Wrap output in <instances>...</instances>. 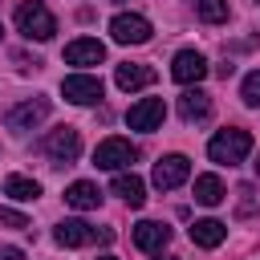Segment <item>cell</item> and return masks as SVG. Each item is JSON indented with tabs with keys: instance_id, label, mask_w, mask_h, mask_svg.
Listing matches in <instances>:
<instances>
[{
	"instance_id": "obj_27",
	"label": "cell",
	"mask_w": 260,
	"mask_h": 260,
	"mask_svg": "<svg viewBox=\"0 0 260 260\" xmlns=\"http://www.w3.org/2000/svg\"><path fill=\"white\" fill-rule=\"evenodd\" d=\"M256 175H260V158H256Z\"/></svg>"
},
{
	"instance_id": "obj_1",
	"label": "cell",
	"mask_w": 260,
	"mask_h": 260,
	"mask_svg": "<svg viewBox=\"0 0 260 260\" xmlns=\"http://www.w3.org/2000/svg\"><path fill=\"white\" fill-rule=\"evenodd\" d=\"M248 150H252V134L240 130V126H228V130H219V134L207 142V158L219 162V167H236V162H244Z\"/></svg>"
},
{
	"instance_id": "obj_30",
	"label": "cell",
	"mask_w": 260,
	"mask_h": 260,
	"mask_svg": "<svg viewBox=\"0 0 260 260\" xmlns=\"http://www.w3.org/2000/svg\"><path fill=\"white\" fill-rule=\"evenodd\" d=\"M0 32H4V28H0Z\"/></svg>"
},
{
	"instance_id": "obj_9",
	"label": "cell",
	"mask_w": 260,
	"mask_h": 260,
	"mask_svg": "<svg viewBox=\"0 0 260 260\" xmlns=\"http://www.w3.org/2000/svg\"><path fill=\"white\" fill-rule=\"evenodd\" d=\"M61 93H65V102H73V106H89V102L102 98V77H93V73H69V77L61 81Z\"/></svg>"
},
{
	"instance_id": "obj_3",
	"label": "cell",
	"mask_w": 260,
	"mask_h": 260,
	"mask_svg": "<svg viewBox=\"0 0 260 260\" xmlns=\"http://www.w3.org/2000/svg\"><path fill=\"white\" fill-rule=\"evenodd\" d=\"M53 240H57L61 248H85V244H93V240H98V244H110L114 232H110V228L98 232V228H89L85 219H61L57 232H53Z\"/></svg>"
},
{
	"instance_id": "obj_18",
	"label": "cell",
	"mask_w": 260,
	"mask_h": 260,
	"mask_svg": "<svg viewBox=\"0 0 260 260\" xmlns=\"http://www.w3.org/2000/svg\"><path fill=\"white\" fill-rule=\"evenodd\" d=\"M114 195H122L130 207H142L146 203V183L138 175H114Z\"/></svg>"
},
{
	"instance_id": "obj_28",
	"label": "cell",
	"mask_w": 260,
	"mask_h": 260,
	"mask_svg": "<svg viewBox=\"0 0 260 260\" xmlns=\"http://www.w3.org/2000/svg\"><path fill=\"white\" fill-rule=\"evenodd\" d=\"M102 260H118V256H102Z\"/></svg>"
},
{
	"instance_id": "obj_25",
	"label": "cell",
	"mask_w": 260,
	"mask_h": 260,
	"mask_svg": "<svg viewBox=\"0 0 260 260\" xmlns=\"http://www.w3.org/2000/svg\"><path fill=\"white\" fill-rule=\"evenodd\" d=\"M0 260H24V252L12 248V244H4V248H0Z\"/></svg>"
},
{
	"instance_id": "obj_14",
	"label": "cell",
	"mask_w": 260,
	"mask_h": 260,
	"mask_svg": "<svg viewBox=\"0 0 260 260\" xmlns=\"http://www.w3.org/2000/svg\"><path fill=\"white\" fill-rule=\"evenodd\" d=\"M114 81H118V89L134 93V89H142V85L154 81V69H150V65H134V61H126V65L114 69Z\"/></svg>"
},
{
	"instance_id": "obj_26",
	"label": "cell",
	"mask_w": 260,
	"mask_h": 260,
	"mask_svg": "<svg viewBox=\"0 0 260 260\" xmlns=\"http://www.w3.org/2000/svg\"><path fill=\"white\" fill-rule=\"evenodd\" d=\"M158 260H179V256H158Z\"/></svg>"
},
{
	"instance_id": "obj_15",
	"label": "cell",
	"mask_w": 260,
	"mask_h": 260,
	"mask_svg": "<svg viewBox=\"0 0 260 260\" xmlns=\"http://www.w3.org/2000/svg\"><path fill=\"white\" fill-rule=\"evenodd\" d=\"M65 203H69L73 211H93V207L102 203V191H98V183L77 179V183H69V187H65Z\"/></svg>"
},
{
	"instance_id": "obj_8",
	"label": "cell",
	"mask_w": 260,
	"mask_h": 260,
	"mask_svg": "<svg viewBox=\"0 0 260 260\" xmlns=\"http://www.w3.org/2000/svg\"><path fill=\"white\" fill-rule=\"evenodd\" d=\"M187 175H191V162H187V154H167V158H158V162H154V175H150V183H154L158 191H175L179 183H187Z\"/></svg>"
},
{
	"instance_id": "obj_11",
	"label": "cell",
	"mask_w": 260,
	"mask_h": 260,
	"mask_svg": "<svg viewBox=\"0 0 260 260\" xmlns=\"http://www.w3.org/2000/svg\"><path fill=\"white\" fill-rule=\"evenodd\" d=\"M45 118H49V102H45V98H28V102H20V106H12V110L4 114L8 130H32V126H41Z\"/></svg>"
},
{
	"instance_id": "obj_23",
	"label": "cell",
	"mask_w": 260,
	"mask_h": 260,
	"mask_svg": "<svg viewBox=\"0 0 260 260\" xmlns=\"http://www.w3.org/2000/svg\"><path fill=\"white\" fill-rule=\"evenodd\" d=\"M0 228H28V219L12 207H0Z\"/></svg>"
},
{
	"instance_id": "obj_10",
	"label": "cell",
	"mask_w": 260,
	"mask_h": 260,
	"mask_svg": "<svg viewBox=\"0 0 260 260\" xmlns=\"http://www.w3.org/2000/svg\"><path fill=\"white\" fill-rule=\"evenodd\" d=\"M162 118H167L162 98H142V102H134V106L126 110V126H130V130H158Z\"/></svg>"
},
{
	"instance_id": "obj_16",
	"label": "cell",
	"mask_w": 260,
	"mask_h": 260,
	"mask_svg": "<svg viewBox=\"0 0 260 260\" xmlns=\"http://www.w3.org/2000/svg\"><path fill=\"white\" fill-rule=\"evenodd\" d=\"M223 236H228V228L219 219H195L191 223V244H199V248H219Z\"/></svg>"
},
{
	"instance_id": "obj_19",
	"label": "cell",
	"mask_w": 260,
	"mask_h": 260,
	"mask_svg": "<svg viewBox=\"0 0 260 260\" xmlns=\"http://www.w3.org/2000/svg\"><path fill=\"white\" fill-rule=\"evenodd\" d=\"M4 195H12L16 203H32V199L41 195V183L28 179V175H8V179H4Z\"/></svg>"
},
{
	"instance_id": "obj_17",
	"label": "cell",
	"mask_w": 260,
	"mask_h": 260,
	"mask_svg": "<svg viewBox=\"0 0 260 260\" xmlns=\"http://www.w3.org/2000/svg\"><path fill=\"white\" fill-rule=\"evenodd\" d=\"M207 110H211V98H207L203 89H187V93L179 98V114H183V122H199V118H207Z\"/></svg>"
},
{
	"instance_id": "obj_2",
	"label": "cell",
	"mask_w": 260,
	"mask_h": 260,
	"mask_svg": "<svg viewBox=\"0 0 260 260\" xmlns=\"http://www.w3.org/2000/svg\"><path fill=\"white\" fill-rule=\"evenodd\" d=\"M16 28H20L28 41H49V37L57 32V20H53V12H49L41 0H24V4L16 8Z\"/></svg>"
},
{
	"instance_id": "obj_22",
	"label": "cell",
	"mask_w": 260,
	"mask_h": 260,
	"mask_svg": "<svg viewBox=\"0 0 260 260\" xmlns=\"http://www.w3.org/2000/svg\"><path fill=\"white\" fill-rule=\"evenodd\" d=\"M240 93H244V102H248V106H256V110H260V69L244 77V89H240Z\"/></svg>"
},
{
	"instance_id": "obj_5",
	"label": "cell",
	"mask_w": 260,
	"mask_h": 260,
	"mask_svg": "<svg viewBox=\"0 0 260 260\" xmlns=\"http://www.w3.org/2000/svg\"><path fill=\"white\" fill-rule=\"evenodd\" d=\"M138 158V146L130 142V138H106V142H98V150H93V162L102 167V171H122V167H130Z\"/></svg>"
},
{
	"instance_id": "obj_13",
	"label": "cell",
	"mask_w": 260,
	"mask_h": 260,
	"mask_svg": "<svg viewBox=\"0 0 260 260\" xmlns=\"http://www.w3.org/2000/svg\"><path fill=\"white\" fill-rule=\"evenodd\" d=\"M167 240H171V228H167V223H158V219L134 223V244H138L142 252H158V248H167Z\"/></svg>"
},
{
	"instance_id": "obj_12",
	"label": "cell",
	"mask_w": 260,
	"mask_h": 260,
	"mask_svg": "<svg viewBox=\"0 0 260 260\" xmlns=\"http://www.w3.org/2000/svg\"><path fill=\"white\" fill-rule=\"evenodd\" d=\"M65 61H69V65H102V61H106V45L93 41V37L69 41V45H65Z\"/></svg>"
},
{
	"instance_id": "obj_7",
	"label": "cell",
	"mask_w": 260,
	"mask_h": 260,
	"mask_svg": "<svg viewBox=\"0 0 260 260\" xmlns=\"http://www.w3.org/2000/svg\"><path fill=\"white\" fill-rule=\"evenodd\" d=\"M171 77H175L179 85H199V81L207 77V57L195 53V49H179L175 61H171Z\"/></svg>"
},
{
	"instance_id": "obj_29",
	"label": "cell",
	"mask_w": 260,
	"mask_h": 260,
	"mask_svg": "<svg viewBox=\"0 0 260 260\" xmlns=\"http://www.w3.org/2000/svg\"><path fill=\"white\" fill-rule=\"evenodd\" d=\"M114 4H126V0H114Z\"/></svg>"
},
{
	"instance_id": "obj_21",
	"label": "cell",
	"mask_w": 260,
	"mask_h": 260,
	"mask_svg": "<svg viewBox=\"0 0 260 260\" xmlns=\"http://www.w3.org/2000/svg\"><path fill=\"white\" fill-rule=\"evenodd\" d=\"M195 12L207 24H223L228 20V0H195Z\"/></svg>"
},
{
	"instance_id": "obj_20",
	"label": "cell",
	"mask_w": 260,
	"mask_h": 260,
	"mask_svg": "<svg viewBox=\"0 0 260 260\" xmlns=\"http://www.w3.org/2000/svg\"><path fill=\"white\" fill-rule=\"evenodd\" d=\"M223 183H219V175H199L195 179V203H203V207H215V203H223Z\"/></svg>"
},
{
	"instance_id": "obj_4",
	"label": "cell",
	"mask_w": 260,
	"mask_h": 260,
	"mask_svg": "<svg viewBox=\"0 0 260 260\" xmlns=\"http://www.w3.org/2000/svg\"><path fill=\"white\" fill-rule=\"evenodd\" d=\"M150 32H154L150 20L138 16V12H118V16L110 20V37H114L118 45H146Z\"/></svg>"
},
{
	"instance_id": "obj_24",
	"label": "cell",
	"mask_w": 260,
	"mask_h": 260,
	"mask_svg": "<svg viewBox=\"0 0 260 260\" xmlns=\"http://www.w3.org/2000/svg\"><path fill=\"white\" fill-rule=\"evenodd\" d=\"M252 211V187H240V215Z\"/></svg>"
},
{
	"instance_id": "obj_6",
	"label": "cell",
	"mask_w": 260,
	"mask_h": 260,
	"mask_svg": "<svg viewBox=\"0 0 260 260\" xmlns=\"http://www.w3.org/2000/svg\"><path fill=\"white\" fill-rule=\"evenodd\" d=\"M45 154H49L53 162H73V158L81 154V134H77L73 126L49 130V134H45Z\"/></svg>"
}]
</instances>
